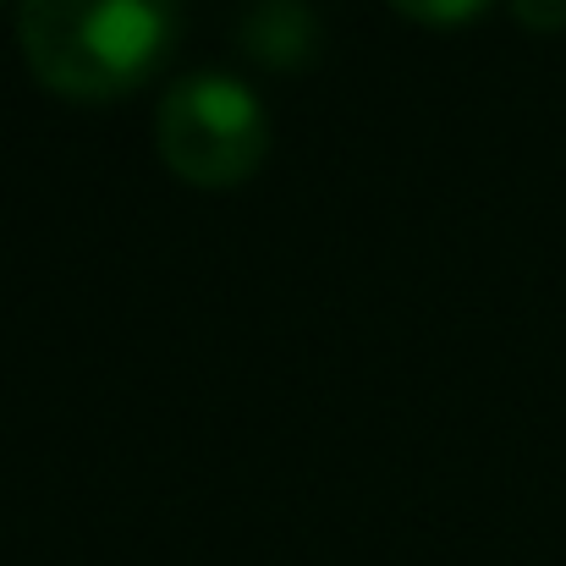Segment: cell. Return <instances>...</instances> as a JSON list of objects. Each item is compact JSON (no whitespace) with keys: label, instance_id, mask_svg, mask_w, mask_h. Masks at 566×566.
Instances as JSON below:
<instances>
[{"label":"cell","instance_id":"cell-1","mask_svg":"<svg viewBox=\"0 0 566 566\" xmlns=\"http://www.w3.org/2000/svg\"><path fill=\"white\" fill-rule=\"evenodd\" d=\"M182 39L177 0H22L17 44L39 88L111 105L155 83Z\"/></svg>","mask_w":566,"mask_h":566},{"label":"cell","instance_id":"cell-2","mask_svg":"<svg viewBox=\"0 0 566 566\" xmlns=\"http://www.w3.org/2000/svg\"><path fill=\"white\" fill-rule=\"evenodd\" d=\"M155 149L188 188H242L270 155V111L231 72H188L155 111Z\"/></svg>","mask_w":566,"mask_h":566},{"label":"cell","instance_id":"cell-3","mask_svg":"<svg viewBox=\"0 0 566 566\" xmlns=\"http://www.w3.org/2000/svg\"><path fill=\"white\" fill-rule=\"evenodd\" d=\"M242 50L259 66L303 72L319 55V17L303 0H253L242 17Z\"/></svg>","mask_w":566,"mask_h":566},{"label":"cell","instance_id":"cell-4","mask_svg":"<svg viewBox=\"0 0 566 566\" xmlns=\"http://www.w3.org/2000/svg\"><path fill=\"white\" fill-rule=\"evenodd\" d=\"M401 17H412V22H423V28H468V22H479L495 0H390Z\"/></svg>","mask_w":566,"mask_h":566},{"label":"cell","instance_id":"cell-5","mask_svg":"<svg viewBox=\"0 0 566 566\" xmlns=\"http://www.w3.org/2000/svg\"><path fill=\"white\" fill-rule=\"evenodd\" d=\"M512 17L534 33H562L566 28V0H506Z\"/></svg>","mask_w":566,"mask_h":566},{"label":"cell","instance_id":"cell-6","mask_svg":"<svg viewBox=\"0 0 566 566\" xmlns=\"http://www.w3.org/2000/svg\"><path fill=\"white\" fill-rule=\"evenodd\" d=\"M0 6H6V0H0Z\"/></svg>","mask_w":566,"mask_h":566}]
</instances>
